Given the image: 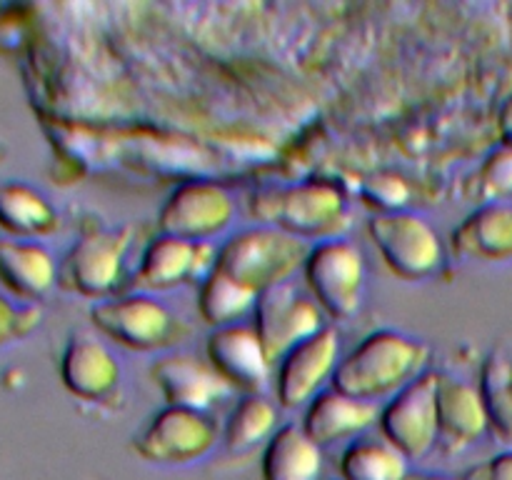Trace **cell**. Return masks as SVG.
Listing matches in <instances>:
<instances>
[{
	"instance_id": "cell-1",
	"label": "cell",
	"mask_w": 512,
	"mask_h": 480,
	"mask_svg": "<svg viewBox=\"0 0 512 480\" xmlns=\"http://www.w3.org/2000/svg\"><path fill=\"white\" fill-rule=\"evenodd\" d=\"M428 363L430 348L423 340L393 328H380L365 335L340 358L330 388L365 403H388L393 395L428 373Z\"/></svg>"
},
{
	"instance_id": "cell-2",
	"label": "cell",
	"mask_w": 512,
	"mask_h": 480,
	"mask_svg": "<svg viewBox=\"0 0 512 480\" xmlns=\"http://www.w3.org/2000/svg\"><path fill=\"white\" fill-rule=\"evenodd\" d=\"M250 215L258 225L278 228L303 243L345 238L350 228L348 195L328 180L255 190L250 195Z\"/></svg>"
},
{
	"instance_id": "cell-3",
	"label": "cell",
	"mask_w": 512,
	"mask_h": 480,
	"mask_svg": "<svg viewBox=\"0 0 512 480\" xmlns=\"http://www.w3.org/2000/svg\"><path fill=\"white\" fill-rule=\"evenodd\" d=\"M90 320L113 343L135 353H170L188 343L193 328L180 313L150 293H125L98 300Z\"/></svg>"
},
{
	"instance_id": "cell-4",
	"label": "cell",
	"mask_w": 512,
	"mask_h": 480,
	"mask_svg": "<svg viewBox=\"0 0 512 480\" xmlns=\"http://www.w3.org/2000/svg\"><path fill=\"white\" fill-rule=\"evenodd\" d=\"M310 245L270 225H250L218 245L215 270L253 293L285 285L303 270Z\"/></svg>"
},
{
	"instance_id": "cell-5",
	"label": "cell",
	"mask_w": 512,
	"mask_h": 480,
	"mask_svg": "<svg viewBox=\"0 0 512 480\" xmlns=\"http://www.w3.org/2000/svg\"><path fill=\"white\" fill-rule=\"evenodd\" d=\"M218 425L203 410L165 405L133 435V453L160 468H188L218 448Z\"/></svg>"
},
{
	"instance_id": "cell-6",
	"label": "cell",
	"mask_w": 512,
	"mask_h": 480,
	"mask_svg": "<svg viewBox=\"0 0 512 480\" xmlns=\"http://www.w3.org/2000/svg\"><path fill=\"white\" fill-rule=\"evenodd\" d=\"M368 235L395 278L418 283L443 268V240L425 215L413 210L375 213L368 220Z\"/></svg>"
},
{
	"instance_id": "cell-7",
	"label": "cell",
	"mask_w": 512,
	"mask_h": 480,
	"mask_svg": "<svg viewBox=\"0 0 512 480\" xmlns=\"http://www.w3.org/2000/svg\"><path fill=\"white\" fill-rule=\"evenodd\" d=\"M303 275L313 300L333 320H348L360 310L368 270L363 250L348 238L310 245Z\"/></svg>"
},
{
	"instance_id": "cell-8",
	"label": "cell",
	"mask_w": 512,
	"mask_h": 480,
	"mask_svg": "<svg viewBox=\"0 0 512 480\" xmlns=\"http://www.w3.org/2000/svg\"><path fill=\"white\" fill-rule=\"evenodd\" d=\"M235 213L238 205L223 185L188 180L165 198L158 213V230L190 243H215L235 223Z\"/></svg>"
},
{
	"instance_id": "cell-9",
	"label": "cell",
	"mask_w": 512,
	"mask_h": 480,
	"mask_svg": "<svg viewBox=\"0 0 512 480\" xmlns=\"http://www.w3.org/2000/svg\"><path fill=\"white\" fill-rule=\"evenodd\" d=\"M340 358V335L330 325L293 345L275 363V398L280 408H308L325 385L333 383Z\"/></svg>"
},
{
	"instance_id": "cell-10",
	"label": "cell",
	"mask_w": 512,
	"mask_h": 480,
	"mask_svg": "<svg viewBox=\"0 0 512 480\" xmlns=\"http://www.w3.org/2000/svg\"><path fill=\"white\" fill-rule=\"evenodd\" d=\"M323 310L313 295H305L293 283L263 290L253 308V330L278 363L293 345L325 328Z\"/></svg>"
},
{
	"instance_id": "cell-11",
	"label": "cell",
	"mask_w": 512,
	"mask_h": 480,
	"mask_svg": "<svg viewBox=\"0 0 512 480\" xmlns=\"http://www.w3.org/2000/svg\"><path fill=\"white\" fill-rule=\"evenodd\" d=\"M380 433L408 460H420L438 445L435 373L420 375L380 408Z\"/></svg>"
},
{
	"instance_id": "cell-12",
	"label": "cell",
	"mask_w": 512,
	"mask_h": 480,
	"mask_svg": "<svg viewBox=\"0 0 512 480\" xmlns=\"http://www.w3.org/2000/svg\"><path fill=\"white\" fill-rule=\"evenodd\" d=\"M218 263V245L190 243L158 233L140 255L133 275L135 293H165L185 283H203Z\"/></svg>"
},
{
	"instance_id": "cell-13",
	"label": "cell",
	"mask_w": 512,
	"mask_h": 480,
	"mask_svg": "<svg viewBox=\"0 0 512 480\" xmlns=\"http://www.w3.org/2000/svg\"><path fill=\"white\" fill-rule=\"evenodd\" d=\"M130 238H133L130 228H103L85 233L65 255V285L85 298H110V293H115L123 280Z\"/></svg>"
},
{
	"instance_id": "cell-14",
	"label": "cell",
	"mask_w": 512,
	"mask_h": 480,
	"mask_svg": "<svg viewBox=\"0 0 512 480\" xmlns=\"http://www.w3.org/2000/svg\"><path fill=\"white\" fill-rule=\"evenodd\" d=\"M205 358L235 393L265 395L270 380H275V360L253 325L238 323L213 330L205 343Z\"/></svg>"
},
{
	"instance_id": "cell-15",
	"label": "cell",
	"mask_w": 512,
	"mask_h": 480,
	"mask_svg": "<svg viewBox=\"0 0 512 480\" xmlns=\"http://www.w3.org/2000/svg\"><path fill=\"white\" fill-rule=\"evenodd\" d=\"M150 375L163 393L165 405L175 408L208 413L215 403L235 395V390L225 383L208 358H200L188 350H170L158 355L150 365Z\"/></svg>"
},
{
	"instance_id": "cell-16",
	"label": "cell",
	"mask_w": 512,
	"mask_h": 480,
	"mask_svg": "<svg viewBox=\"0 0 512 480\" xmlns=\"http://www.w3.org/2000/svg\"><path fill=\"white\" fill-rule=\"evenodd\" d=\"M63 385L85 403H108L120 393L123 365L118 355L98 338L78 330L70 335L60 360Z\"/></svg>"
},
{
	"instance_id": "cell-17",
	"label": "cell",
	"mask_w": 512,
	"mask_h": 480,
	"mask_svg": "<svg viewBox=\"0 0 512 480\" xmlns=\"http://www.w3.org/2000/svg\"><path fill=\"white\" fill-rule=\"evenodd\" d=\"M435 405H438V443L448 450L473 445L490 428L483 395L478 385L448 373H435Z\"/></svg>"
},
{
	"instance_id": "cell-18",
	"label": "cell",
	"mask_w": 512,
	"mask_h": 480,
	"mask_svg": "<svg viewBox=\"0 0 512 480\" xmlns=\"http://www.w3.org/2000/svg\"><path fill=\"white\" fill-rule=\"evenodd\" d=\"M380 418V405L365 403V400L350 398L335 388H325L313 403L305 408L303 433L313 440L318 448L355 440L373 428Z\"/></svg>"
},
{
	"instance_id": "cell-19",
	"label": "cell",
	"mask_w": 512,
	"mask_h": 480,
	"mask_svg": "<svg viewBox=\"0 0 512 480\" xmlns=\"http://www.w3.org/2000/svg\"><path fill=\"white\" fill-rule=\"evenodd\" d=\"M450 248L458 258L475 263L512 260V203H483L453 230Z\"/></svg>"
},
{
	"instance_id": "cell-20",
	"label": "cell",
	"mask_w": 512,
	"mask_h": 480,
	"mask_svg": "<svg viewBox=\"0 0 512 480\" xmlns=\"http://www.w3.org/2000/svg\"><path fill=\"white\" fill-rule=\"evenodd\" d=\"M323 448L295 423L275 430L263 450V480H320Z\"/></svg>"
},
{
	"instance_id": "cell-21",
	"label": "cell",
	"mask_w": 512,
	"mask_h": 480,
	"mask_svg": "<svg viewBox=\"0 0 512 480\" xmlns=\"http://www.w3.org/2000/svg\"><path fill=\"white\" fill-rule=\"evenodd\" d=\"M0 275L20 295L38 298L55 283L53 255L35 243H0Z\"/></svg>"
},
{
	"instance_id": "cell-22",
	"label": "cell",
	"mask_w": 512,
	"mask_h": 480,
	"mask_svg": "<svg viewBox=\"0 0 512 480\" xmlns=\"http://www.w3.org/2000/svg\"><path fill=\"white\" fill-rule=\"evenodd\" d=\"M408 458L398 448L380 438L350 440L340 455V478L343 480H405Z\"/></svg>"
},
{
	"instance_id": "cell-23",
	"label": "cell",
	"mask_w": 512,
	"mask_h": 480,
	"mask_svg": "<svg viewBox=\"0 0 512 480\" xmlns=\"http://www.w3.org/2000/svg\"><path fill=\"white\" fill-rule=\"evenodd\" d=\"M255 300L258 293L213 270L198 288V313L213 330L228 328L243 323L245 315H253Z\"/></svg>"
},
{
	"instance_id": "cell-24",
	"label": "cell",
	"mask_w": 512,
	"mask_h": 480,
	"mask_svg": "<svg viewBox=\"0 0 512 480\" xmlns=\"http://www.w3.org/2000/svg\"><path fill=\"white\" fill-rule=\"evenodd\" d=\"M278 430V408L265 395H240L225 420L223 440L230 453H248Z\"/></svg>"
},
{
	"instance_id": "cell-25",
	"label": "cell",
	"mask_w": 512,
	"mask_h": 480,
	"mask_svg": "<svg viewBox=\"0 0 512 480\" xmlns=\"http://www.w3.org/2000/svg\"><path fill=\"white\" fill-rule=\"evenodd\" d=\"M478 390L483 395L490 428L505 443H512V358L508 353L493 350L483 360Z\"/></svg>"
},
{
	"instance_id": "cell-26",
	"label": "cell",
	"mask_w": 512,
	"mask_h": 480,
	"mask_svg": "<svg viewBox=\"0 0 512 480\" xmlns=\"http://www.w3.org/2000/svg\"><path fill=\"white\" fill-rule=\"evenodd\" d=\"M0 223L15 233L45 235L58 228V213L28 185H0Z\"/></svg>"
},
{
	"instance_id": "cell-27",
	"label": "cell",
	"mask_w": 512,
	"mask_h": 480,
	"mask_svg": "<svg viewBox=\"0 0 512 480\" xmlns=\"http://www.w3.org/2000/svg\"><path fill=\"white\" fill-rule=\"evenodd\" d=\"M512 195V148L500 145L485 158L473 178V198L478 205L498 203Z\"/></svg>"
},
{
	"instance_id": "cell-28",
	"label": "cell",
	"mask_w": 512,
	"mask_h": 480,
	"mask_svg": "<svg viewBox=\"0 0 512 480\" xmlns=\"http://www.w3.org/2000/svg\"><path fill=\"white\" fill-rule=\"evenodd\" d=\"M365 203L378 208V213H398L410 200V188L400 175L378 173L363 185Z\"/></svg>"
},
{
	"instance_id": "cell-29",
	"label": "cell",
	"mask_w": 512,
	"mask_h": 480,
	"mask_svg": "<svg viewBox=\"0 0 512 480\" xmlns=\"http://www.w3.org/2000/svg\"><path fill=\"white\" fill-rule=\"evenodd\" d=\"M463 480H512V450H503L485 463L473 465Z\"/></svg>"
},
{
	"instance_id": "cell-30",
	"label": "cell",
	"mask_w": 512,
	"mask_h": 480,
	"mask_svg": "<svg viewBox=\"0 0 512 480\" xmlns=\"http://www.w3.org/2000/svg\"><path fill=\"white\" fill-rule=\"evenodd\" d=\"M498 133H500V140H503V145H510L512 148V98L503 105V108H500Z\"/></svg>"
},
{
	"instance_id": "cell-31",
	"label": "cell",
	"mask_w": 512,
	"mask_h": 480,
	"mask_svg": "<svg viewBox=\"0 0 512 480\" xmlns=\"http://www.w3.org/2000/svg\"><path fill=\"white\" fill-rule=\"evenodd\" d=\"M405 480H463V478H453V475L445 473H430V470H410L405 475Z\"/></svg>"
}]
</instances>
